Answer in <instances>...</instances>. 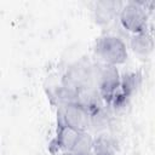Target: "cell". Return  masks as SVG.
I'll return each mask as SVG.
<instances>
[{"instance_id":"6da1fadb","label":"cell","mask_w":155,"mask_h":155,"mask_svg":"<svg viewBox=\"0 0 155 155\" xmlns=\"http://www.w3.org/2000/svg\"><path fill=\"white\" fill-rule=\"evenodd\" d=\"M97 51L107 63H120L126 56L124 44L117 38L113 36L102 39L98 44Z\"/></svg>"},{"instance_id":"7a4b0ae2","label":"cell","mask_w":155,"mask_h":155,"mask_svg":"<svg viewBox=\"0 0 155 155\" xmlns=\"http://www.w3.org/2000/svg\"><path fill=\"white\" fill-rule=\"evenodd\" d=\"M63 119L65 122L64 126L80 132L87 125V111L82 105L69 104L64 110Z\"/></svg>"},{"instance_id":"3957f363","label":"cell","mask_w":155,"mask_h":155,"mask_svg":"<svg viewBox=\"0 0 155 155\" xmlns=\"http://www.w3.org/2000/svg\"><path fill=\"white\" fill-rule=\"evenodd\" d=\"M121 21L127 29L133 31H139L142 30L145 23V15L143 10L137 5H128L122 11Z\"/></svg>"},{"instance_id":"277c9868","label":"cell","mask_w":155,"mask_h":155,"mask_svg":"<svg viewBox=\"0 0 155 155\" xmlns=\"http://www.w3.org/2000/svg\"><path fill=\"white\" fill-rule=\"evenodd\" d=\"M99 86L105 94L111 93L117 86V71L113 65H107L102 70L99 75Z\"/></svg>"},{"instance_id":"5b68a950","label":"cell","mask_w":155,"mask_h":155,"mask_svg":"<svg viewBox=\"0 0 155 155\" xmlns=\"http://www.w3.org/2000/svg\"><path fill=\"white\" fill-rule=\"evenodd\" d=\"M63 155H74V154H63Z\"/></svg>"}]
</instances>
